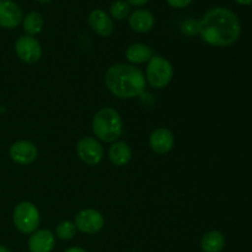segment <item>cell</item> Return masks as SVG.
<instances>
[{"instance_id": "cell-4", "label": "cell", "mask_w": 252, "mask_h": 252, "mask_svg": "<svg viewBox=\"0 0 252 252\" xmlns=\"http://www.w3.org/2000/svg\"><path fill=\"white\" fill-rule=\"evenodd\" d=\"M147 81L154 89H162L169 85L174 76V66L161 56H153L148 62Z\"/></svg>"}, {"instance_id": "cell-6", "label": "cell", "mask_w": 252, "mask_h": 252, "mask_svg": "<svg viewBox=\"0 0 252 252\" xmlns=\"http://www.w3.org/2000/svg\"><path fill=\"white\" fill-rule=\"evenodd\" d=\"M76 229L84 234H96L105 225L103 216L96 209H83L75 216L74 220Z\"/></svg>"}, {"instance_id": "cell-12", "label": "cell", "mask_w": 252, "mask_h": 252, "mask_svg": "<svg viewBox=\"0 0 252 252\" xmlns=\"http://www.w3.org/2000/svg\"><path fill=\"white\" fill-rule=\"evenodd\" d=\"M89 25L97 34L102 37H108L113 32L115 25L110 15L102 9H95L89 15Z\"/></svg>"}, {"instance_id": "cell-1", "label": "cell", "mask_w": 252, "mask_h": 252, "mask_svg": "<svg viewBox=\"0 0 252 252\" xmlns=\"http://www.w3.org/2000/svg\"><path fill=\"white\" fill-rule=\"evenodd\" d=\"M198 34L209 46L229 47L235 43L241 33L239 17L226 7L208 10L198 21Z\"/></svg>"}, {"instance_id": "cell-10", "label": "cell", "mask_w": 252, "mask_h": 252, "mask_svg": "<svg viewBox=\"0 0 252 252\" xmlns=\"http://www.w3.org/2000/svg\"><path fill=\"white\" fill-rule=\"evenodd\" d=\"M22 21V10L12 0H0V27L15 29Z\"/></svg>"}, {"instance_id": "cell-20", "label": "cell", "mask_w": 252, "mask_h": 252, "mask_svg": "<svg viewBox=\"0 0 252 252\" xmlns=\"http://www.w3.org/2000/svg\"><path fill=\"white\" fill-rule=\"evenodd\" d=\"M76 233V226L73 221L70 220H64L57 225L56 229V235L57 238L61 240H71L75 236Z\"/></svg>"}, {"instance_id": "cell-3", "label": "cell", "mask_w": 252, "mask_h": 252, "mask_svg": "<svg viewBox=\"0 0 252 252\" xmlns=\"http://www.w3.org/2000/svg\"><path fill=\"white\" fill-rule=\"evenodd\" d=\"M93 130L96 137L103 142H116L123 132V122L120 113L111 107L101 108L94 116Z\"/></svg>"}, {"instance_id": "cell-8", "label": "cell", "mask_w": 252, "mask_h": 252, "mask_svg": "<svg viewBox=\"0 0 252 252\" xmlns=\"http://www.w3.org/2000/svg\"><path fill=\"white\" fill-rule=\"evenodd\" d=\"M76 153L81 161L90 166L100 164L103 158L102 145L95 138L91 137H85L79 140L76 145Z\"/></svg>"}, {"instance_id": "cell-25", "label": "cell", "mask_w": 252, "mask_h": 252, "mask_svg": "<svg viewBox=\"0 0 252 252\" xmlns=\"http://www.w3.org/2000/svg\"><path fill=\"white\" fill-rule=\"evenodd\" d=\"M0 252H11V251H10L9 249H6V248H5V246L0 245Z\"/></svg>"}, {"instance_id": "cell-13", "label": "cell", "mask_w": 252, "mask_h": 252, "mask_svg": "<svg viewBox=\"0 0 252 252\" xmlns=\"http://www.w3.org/2000/svg\"><path fill=\"white\" fill-rule=\"evenodd\" d=\"M56 245V236L51 230L42 229L32 233L29 239V250L31 252H51Z\"/></svg>"}, {"instance_id": "cell-7", "label": "cell", "mask_w": 252, "mask_h": 252, "mask_svg": "<svg viewBox=\"0 0 252 252\" xmlns=\"http://www.w3.org/2000/svg\"><path fill=\"white\" fill-rule=\"evenodd\" d=\"M16 56L27 64L38 62L42 57V47L39 42L32 36H21L15 42Z\"/></svg>"}, {"instance_id": "cell-24", "label": "cell", "mask_w": 252, "mask_h": 252, "mask_svg": "<svg viewBox=\"0 0 252 252\" xmlns=\"http://www.w3.org/2000/svg\"><path fill=\"white\" fill-rule=\"evenodd\" d=\"M238 4L240 5H249V4H252V0H235Z\"/></svg>"}, {"instance_id": "cell-19", "label": "cell", "mask_w": 252, "mask_h": 252, "mask_svg": "<svg viewBox=\"0 0 252 252\" xmlns=\"http://www.w3.org/2000/svg\"><path fill=\"white\" fill-rule=\"evenodd\" d=\"M110 12L112 19L121 21L130 15V5L126 0H116L111 4Z\"/></svg>"}, {"instance_id": "cell-5", "label": "cell", "mask_w": 252, "mask_h": 252, "mask_svg": "<svg viewBox=\"0 0 252 252\" xmlns=\"http://www.w3.org/2000/svg\"><path fill=\"white\" fill-rule=\"evenodd\" d=\"M14 224L17 230L22 234H32L39 225V212L31 202H21L14 209Z\"/></svg>"}, {"instance_id": "cell-22", "label": "cell", "mask_w": 252, "mask_h": 252, "mask_svg": "<svg viewBox=\"0 0 252 252\" xmlns=\"http://www.w3.org/2000/svg\"><path fill=\"white\" fill-rule=\"evenodd\" d=\"M129 5H133V6H143V5L147 4L149 0H126Z\"/></svg>"}, {"instance_id": "cell-16", "label": "cell", "mask_w": 252, "mask_h": 252, "mask_svg": "<svg viewBox=\"0 0 252 252\" xmlns=\"http://www.w3.org/2000/svg\"><path fill=\"white\" fill-rule=\"evenodd\" d=\"M153 57V51L142 43H133L126 51V58L133 64H142L149 62Z\"/></svg>"}, {"instance_id": "cell-2", "label": "cell", "mask_w": 252, "mask_h": 252, "mask_svg": "<svg viewBox=\"0 0 252 252\" xmlns=\"http://www.w3.org/2000/svg\"><path fill=\"white\" fill-rule=\"evenodd\" d=\"M105 83L112 95L133 98L145 90V76L140 69L129 64H115L106 71Z\"/></svg>"}, {"instance_id": "cell-23", "label": "cell", "mask_w": 252, "mask_h": 252, "mask_svg": "<svg viewBox=\"0 0 252 252\" xmlns=\"http://www.w3.org/2000/svg\"><path fill=\"white\" fill-rule=\"evenodd\" d=\"M64 252H88V251L84 250V249L81 248H70V249H66Z\"/></svg>"}, {"instance_id": "cell-9", "label": "cell", "mask_w": 252, "mask_h": 252, "mask_svg": "<svg viewBox=\"0 0 252 252\" xmlns=\"http://www.w3.org/2000/svg\"><path fill=\"white\" fill-rule=\"evenodd\" d=\"M38 150L32 142L29 140H19L10 147L9 155L11 160L20 165H29L37 159Z\"/></svg>"}, {"instance_id": "cell-17", "label": "cell", "mask_w": 252, "mask_h": 252, "mask_svg": "<svg viewBox=\"0 0 252 252\" xmlns=\"http://www.w3.org/2000/svg\"><path fill=\"white\" fill-rule=\"evenodd\" d=\"M225 245V238L218 230H212L204 234L201 240V249L203 252H220Z\"/></svg>"}, {"instance_id": "cell-26", "label": "cell", "mask_w": 252, "mask_h": 252, "mask_svg": "<svg viewBox=\"0 0 252 252\" xmlns=\"http://www.w3.org/2000/svg\"><path fill=\"white\" fill-rule=\"evenodd\" d=\"M38 2H41V4H48V2H51L52 0H37Z\"/></svg>"}, {"instance_id": "cell-14", "label": "cell", "mask_w": 252, "mask_h": 252, "mask_svg": "<svg viewBox=\"0 0 252 252\" xmlns=\"http://www.w3.org/2000/svg\"><path fill=\"white\" fill-rule=\"evenodd\" d=\"M155 17L150 11L145 9H139L129 15V26L133 31L138 33L149 32L154 27Z\"/></svg>"}, {"instance_id": "cell-21", "label": "cell", "mask_w": 252, "mask_h": 252, "mask_svg": "<svg viewBox=\"0 0 252 252\" xmlns=\"http://www.w3.org/2000/svg\"><path fill=\"white\" fill-rule=\"evenodd\" d=\"M166 1L174 9H184L191 4L192 0H166Z\"/></svg>"}, {"instance_id": "cell-11", "label": "cell", "mask_w": 252, "mask_h": 252, "mask_svg": "<svg viewBox=\"0 0 252 252\" xmlns=\"http://www.w3.org/2000/svg\"><path fill=\"white\" fill-rule=\"evenodd\" d=\"M174 144L175 137L171 130L167 128H158L150 134V149L157 154H166L174 148Z\"/></svg>"}, {"instance_id": "cell-15", "label": "cell", "mask_w": 252, "mask_h": 252, "mask_svg": "<svg viewBox=\"0 0 252 252\" xmlns=\"http://www.w3.org/2000/svg\"><path fill=\"white\" fill-rule=\"evenodd\" d=\"M108 158H110L111 162L116 166H125L126 164L129 162L130 158H132V150L127 143L116 142L111 145Z\"/></svg>"}, {"instance_id": "cell-18", "label": "cell", "mask_w": 252, "mask_h": 252, "mask_svg": "<svg viewBox=\"0 0 252 252\" xmlns=\"http://www.w3.org/2000/svg\"><path fill=\"white\" fill-rule=\"evenodd\" d=\"M22 25H24V31L26 32L27 36L33 37L34 34H38L42 31V29H43V16L39 12L31 11L24 17Z\"/></svg>"}]
</instances>
